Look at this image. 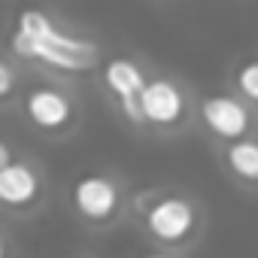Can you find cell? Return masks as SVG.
Here are the masks:
<instances>
[{
	"instance_id": "30bf717a",
	"label": "cell",
	"mask_w": 258,
	"mask_h": 258,
	"mask_svg": "<svg viewBox=\"0 0 258 258\" xmlns=\"http://www.w3.org/2000/svg\"><path fill=\"white\" fill-rule=\"evenodd\" d=\"M234 85H237V91H240L252 106H258V58H249V61H243V64L237 67Z\"/></svg>"
},
{
	"instance_id": "277c9868",
	"label": "cell",
	"mask_w": 258,
	"mask_h": 258,
	"mask_svg": "<svg viewBox=\"0 0 258 258\" xmlns=\"http://www.w3.org/2000/svg\"><path fill=\"white\" fill-rule=\"evenodd\" d=\"M70 204L79 219L103 228L124 213V185L115 176L100 173V170L82 173L70 185Z\"/></svg>"
},
{
	"instance_id": "ba28073f",
	"label": "cell",
	"mask_w": 258,
	"mask_h": 258,
	"mask_svg": "<svg viewBox=\"0 0 258 258\" xmlns=\"http://www.w3.org/2000/svg\"><path fill=\"white\" fill-rule=\"evenodd\" d=\"M198 118L204 131L222 143L246 137L252 131V103L237 91V94H204L198 100Z\"/></svg>"
},
{
	"instance_id": "9c48e42d",
	"label": "cell",
	"mask_w": 258,
	"mask_h": 258,
	"mask_svg": "<svg viewBox=\"0 0 258 258\" xmlns=\"http://www.w3.org/2000/svg\"><path fill=\"white\" fill-rule=\"evenodd\" d=\"M222 161L240 185L258 188V137L246 134V137L228 140L222 149Z\"/></svg>"
},
{
	"instance_id": "7a4b0ae2",
	"label": "cell",
	"mask_w": 258,
	"mask_h": 258,
	"mask_svg": "<svg viewBox=\"0 0 258 258\" xmlns=\"http://www.w3.org/2000/svg\"><path fill=\"white\" fill-rule=\"evenodd\" d=\"M137 219L149 240L161 249H185L201 237L204 213L201 204L179 191H146L134 201Z\"/></svg>"
},
{
	"instance_id": "5b68a950",
	"label": "cell",
	"mask_w": 258,
	"mask_h": 258,
	"mask_svg": "<svg viewBox=\"0 0 258 258\" xmlns=\"http://www.w3.org/2000/svg\"><path fill=\"white\" fill-rule=\"evenodd\" d=\"M146 82H149V76L134 58L115 55L106 64H100V85H103L106 97L115 103L121 118L134 127H146V121H143V88H146Z\"/></svg>"
},
{
	"instance_id": "6da1fadb",
	"label": "cell",
	"mask_w": 258,
	"mask_h": 258,
	"mask_svg": "<svg viewBox=\"0 0 258 258\" xmlns=\"http://www.w3.org/2000/svg\"><path fill=\"white\" fill-rule=\"evenodd\" d=\"M10 52L19 61H40L61 73H88L100 61V49L91 40L67 34L49 13L37 7H25L16 16Z\"/></svg>"
},
{
	"instance_id": "3957f363",
	"label": "cell",
	"mask_w": 258,
	"mask_h": 258,
	"mask_svg": "<svg viewBox=\"0 0 258 258\" xmlns=\"http://www.w3.org/2000/svg\"><path fill=\"white\" fill-rule=\"evenodd\" d=\"M22 115L31 131L46 140H61L79 124V100L73 91L55 82H40L22 97Z\"/></svg>"
},
{
	"instance_id": "8fae6325",
	"label": "cell",
	"mask_w": 258,
	"mask_h": 258,
	"mask_svg": "<svg viewBox=\"0 0 258 258\" xmlns=\"http://www.w3.org/2000/svg\"><path fill=\"white\" fill-rule=\"evenodd\" d=\"M16 85H19V79H16V61L7 58L4 64H0V100H4V103H10L16 97Z\"/></svg>"
},
{
	"instance_id": "8992f818",
	"label": "cell",
	"mask_w": 258,
	"mask_h": 258,
	"mask_svg": "<svg viewBox=\"0 0 258 258\" xmlns=\"http://www.w3.org/2000/svg\"><path fill=\"white\" fill-rule=\"evenodd\" d=\"M191 100L179 79L173 76H149L143 88V121L155 134H173L188 121Z\"/></svg>"
},
{
	"instance_id": "52a82bcc",
	"label": "cell",
	"mask_w": 258,
	"mask_h": 258,
	"mask_svg": "<svg viewBox=\"0 0 258 258\" xmlns=\"http://www.w3.org/2000/svg\"><path fill=\"white\" fill-rule=\"evenodd\" d=\"M46 182L28 158H13L10 143H0V201L10 213H34L43 204Z\"/></svg>"
}]
</instances>
